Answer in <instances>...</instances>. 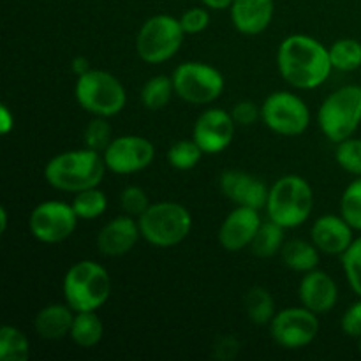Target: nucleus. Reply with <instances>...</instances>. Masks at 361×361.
<instances>
[{
	"instance_id": "a19ab883",
	"label": "nucleus",
	"mask_w": 361,
	"mask_h": 361,
	"mask_svg": "<svg viewBox=\"0 0 361 361\" xmlns=\"http://www.w3.org/2000/svg\"><path fill=\"white\" fill-rule=\"evenodd\" d=\"M71 69L76 76H81V74L88 73L90 71V62H88L87 56L80 55V56H74L73 62H71Z\"/></svg>"
},
{
	"instance_id": "423d86ee",
	"label": "nucleus",
	"mask_w": 361,
	"mask_h": 361,
	"mask_svg": "<svg viewBox=\"0 0 361 361\" xmlns=\"http://www.w3.org/2000/svg\"><path fill=\"white\" fill-rule=\"evenodd\" d=\"M74 95L85 111L104 118L118 115L127 104L126 87L108 71L90 69L78 76Z\"/></svg>"
},
{
	"instance_id": "72a5a7b5",
	"label": "nucleus",
	"mask_w": 361,
	"mask_h": 361,
	"mask_svg": "<svg viewBox=\"0 0 361 361\" xmlns=\"http://www.w3.org/2000/svg\"><path fill=\"white\" fill-rule=\"evenodd\" d=\"M342 267L349 286L361 298V236L353 240L349 249L342 254Z\"/></svg>"
},
{
	"instance_id": "7c9ffc66",
	"label": "nucleus",
	"mask_w": 361,
	"mask_h": 361,
	"mask_svg": "<svg viewBox=\"0 0 361 361\" xmlns=\"http://www.w3.org/2000/svg\"><path fill=\"white\" fill-rule=\"evenodd\" d=\"M83 141L85 147L102 154L113 141V129L108 118H104V116L92 118L83 130Z\"/></svg>"
},
{
	"instance_id": "f3484780",
	"label": "nucleus",
	"mask_w": 361,
	"mask_h": 361,
	"mask_svg": "<svg viewBox=\"0 0 361 361\" xmlns=\"http://www.w3.org/2000/svg\"><path fill=\"white\" fill-rule=\"evenodd\" d=\"M141 238L137 219L133 215H120L109 221L97 235L99 252L108 257H120L129 254Z\"/></svg>"
},
{
	"instance_id": "ddd939ff",
	"label": "nucleus",
	"mask_w": 361,
	"mask_h": 361,
	"mask_svg": "<svg viewBox=\"0 0 361 361\" xmlns=\"http://www.w3.org/2000/svg\"><path fill=\"white\" fill-rule=\"evenodd\" d=\"M108 171L116 175H134L154 162L155 147L150 140L136 134L113 137L109 147L102 152Z\"/></svg>"
},
{
	"instance_id": "58836bf2",
	"label": "nucleus",
	"mask_w": 361,
	"mask_h": 361,
	"mask_svg": "<svg viewBox=\"0 0 361 361\" xmlns=\"http://www.w3.org/2000/svg\"><path fill=\"white\" fill-rule=\"evenodd\" d=\"M240 351V344L235 337H221L215 344V356L221 360H233L236 356V353Z\"/></svg>"
},
{
	"instance_id": "c85d7f7f",
	"label": "nucleus",
	"mask_w": 361,
	"mask_h": 361,
	"mask_svg": "<svg viewBox=\"0 0 361 361\" xmlns=\"http://www.w3.org/2000/svg\"><path fill=\"white\" fill-rule=\"evenodd\" d=\"M330 60L334 69L356 71L361 67V42L356 39H338L330 46Z\"/></svg>"
},
{
	"instance_id": "20e7f679",
	"label": "nucleus",
	"mask_w": 361,
	"mask_h": 361,
	"mask_svg": "<svg viewBox=\"0 0 361 361\" xmlns=\"http://www.w3.org/2000/svg\"><path fill=\"white\" fill-rule=\"evenodd\" d=\"M314 208V190L303 176L286 175L270 187L268 219L284 229L298 228L309 221Z\"/></svg>"
},
{
	"instance_id": "473e14b6",
	"label": "nucleus",
	"mask_w": 361,
	"mask_h": 361,
	"mask_svg": "<svg viewBox=\"0 0 361 361\" xmlns=\"http://www.w3.org/2000/svg\"><path fill=\"white\" fill-rule=\"evenodd\" d=\"M335 161L344 171L361 176V140L348 137V140L337 143Z\"/></svg>"
},
{
	"instance_id": "b1692460",
	"label": "nucleus",
	"mask_w": 361,
	"mask_h": 361,
	"mask_svg": "<svg viewBox=\"0 0 361 361\" xmlns=\"http://www.w3.org/2000/svg\"><path fill=\"white\" fill-rule=\"evenodd\" d=\"M245 312L249 316V319L252 321L257 326H264V324H270L271 319L275 317V302L274 296L270 295V291L261 286H254L247 291L245 298Z\"/></svg>"
},
{
	"instance_id": "9b49d317",
	"label": "nucleus",
	"mask_w": 361,
	"mask_h": 361,
	"mask_svg": "<svg viewBox=\"0 0 361 361\" xmlns=\"http://www.w3.org/2000/svg\"><path fill=\"white\" fill-rule=\"evenodd\" d=\"M78 221L80 219L73 204L66 201L49 200L42 201L32 210L28 217V229L37 242L53 245V243H62L71 238Z\"/></svg>"
},
{
	"instance_id": "39448f33",
	"label": "nucleus",
	"mask_w": 361,
	"mask_h": 361,
	"mask_svg": "<svg viewBox=\"0 0 361 361\" xmlns=\"http://www.w3.org/2000/svg\"><path fill=\"white\" fill-rule=\"evenodd\" d=\"M141 238L159 249H168L182 243L192 229V215L183 204L175 201L152 203L141 217H137Z\"/></svg>"
},
{
	"instance_id": "cd10ccee",
	"label": "nucleus",
	"mask_w": 361,
	"mask_h": 361,
	"mask_svg": "<svg viewBox=\"0 0 361 361\" xmlns=\"http://www.w3.org/2000/svg\"><path fill=\"white\" fill-rule=\"evenodd\" d=\"M71 204H73L78 219H81V221H94V219H99L106 212L108 197H106V194L99 187H92V189L74 194V200Z\"/></svg>"
},
{
	"instance_id": "c9c22d12",
	"label": "nucleus",
	"mask_w": 361,
	"mask_h": 361,
	"mask_svg": "<svg viewBox=\"0 0 361 361\" xmlns=\"http://www.w3.org/2000/svg\"><path fill=\"white\" fill-rule=\"evenodd\" d=\"M185 34H201L210 25L208 7H190L178 18Z\"/></svg>"
},
{
	"instance_id": "aec40b11",
	"label": "nucleus",
	"mask_w": 361,
	"mask_h": 361,
	"mask_svg": "<svg viewBox=\"0 0 361 361\" xmlns=\"http://www.w3.org/2000/svg\"><path fill=\"white\" fill-rule=\"evenodd\" d=\"M274 11V0H233L229 7L233 27L243 35H257L267 30Z\"/></svg>"
},
{
	"instance_id": "5701e85b",
	"label": "nucleus",
	"mask_w": 361,
	"mask_h": 361,
	"mask_svg": "<svg viewBox=\"0 0 361 361\" xmlns=\"http://www.w3.org/2000/svg\"><path fill=\"white\" fill-rule=\"evenodd\" d=\"M69 337L78 348H95L104 337V324H102L97 312H76Z\"/></svg>"
},
{
	"instance_id": "4be33fe9",
	"label": "nucleus",
	"mask_w": 361,
	"mask_h": 361,
	"mask_svg": "<svg viewBox=\"0 0 361 361\" xmlns=\"http://www.w3.org/2000/svg\"><path fill=\"white\" fill-rule=\"evenodd\" d=\"M282 263L293 271L298 274H307L319 267V254L321 250L310 242L305 240H289L284 243L281 250Z\"/></svg>"
},
{
	"instance_id": "c03bdc74",
	"label": "nucleus",
	"mask_w": 361,
	"mask_h": 361,
	"mask_svg": "<svg viewBox=\"0 0 361 361\" xmlns=\"http://www.w3.org/2000/svg\"><path fill=\"white\" fill-rule=\"evenodd\" d=\"M358 349H360V355H361V338H360V345H358Z\"/></svg>"
},
{
	"instance_id": "dca6fc26",
	"label": "nucleus",
	"mask_w": 361,
	"mask_h": 361,
	"mask_svg": "<svg viewBox=\"0 0 361 361\" xmlns=\"http://www.w3.org/2000/svg\"><path fill=\"white\" fill-rule=\"evenodd\" d=\"M219 187H221V192L236 207H249L256 210L267 208L270 189L263 180L250 173L238 171V169L224 171L219 180Z\"/></svg>"
},
{
	"instance_id": "f8f14e48",
	"label": "nucleus",
	"mask_w": 361,
	"mask_h": 361,
	"mask_svg": "<svg viewBox=\"0 0 361 361\" xmlns=\"http://www.w3.org/2000/svg\"><path fill=\"white\" fill-rule=\"evenodd\" d=\"M271 338L282 349H303L316 341L319 334L317 314L307 307H289L275 314L270 323Z\"/></svg>"
},
{
	"instance_id": "4468645a",
	"label": "nucleus",
	"mask_w": 361,
	"mask_h": 361,
	"mask_svg": "<svg viewBox=\"0 0 361 361\" xmlns=\"http://www.w3.org/2000/svg\"><path fill=\"white\" fill-rule=\"evenodd\" d=\"M236 122L231 113L221 108H210L197 116L192 127V140L203 154H221L235 137Z\"/></svg>"
},
{
	"instance_id": "ea45409f",
	"label": "nucleus",
	"mask_w": 361,
	"mask_h": 361,
	"mask_svg": "<svg viewBox=\"0 0 361 361\" xmlns=\"http://www.w3.org/2000/svg\"><path fill=\"white\" fill-rule=\"evenodd\" d=\"M14 129V115L6 104L0 106V133L9 134Z\"/></svg>"
},
{
	"instance_id": "412c9836",
	"label": "nucleus",
	"mask_w": 361,
	"mask_h": 361,
	"mask_svg": "<svg viewBox=\"0 0 361 361\" xmlns=\"http://www.w3.org/2000/svg\"><path fill=\"white\" fill-rule=\"evenodd\" d=\"M76 312L67 303H49L34 319V330L44 341H62L69 337Z\"/></svg>"
},
{
	"instance_id": "6e6552de",
	"label": "nucleus",
	"mask_w": 361,
	"mask_h": 361,
	"mask_svg": "<svg viewBox=\"0 0 361 361\" xmlns=\"http://www.w3.org/2000/svg\"><path fill=\"white\" fill-rule=\"evenodd\" d=\"M185 39L180 20L169 14H155L141 25L136 35V51L143 62L164 63L180 51Z\"/></svg>"
},
{
	"instance_id": "f257e3e1",
	"label": "nucleus",
	"mask_w": 361,
	"mask_h": 361,
	"mask_svg": "<svg viewBox=\"0 0 361 361\" xmlns=\"http://www.w3.org/2000/svg\"><path fill=\"white\" fill-rule=\"evenodd\" d=\"M277 67L282 80L298 90H314L330 76V48L305 34H293L281 42Z\"/></svg>"
},
{
	"instance_id": "a878e982",
	"label": "nucleus",
	"mask_w": 361,
	"mask_h": 361,
	"mask_svg": "<svg viewBox=\"0 0 361 361\" xmlns=\"http://www.w3.org/2000/svg\"><path fill=\"white\" fill-rule=\"evenodd\" d=\"M30 356V341L20 328L4 324L0 328V360L27 361Z\"/></svg>"
},
{
	"instance_id": "f03ea898",
	"label": "nucleus",
	"mask_w": 361,
	"mask_h": 361,
	"mask_svg": "<svg viewBox=\"0 0 361 361\" xmlns=\"http://www.w3.org/2000/svg\"><path fill=\"white\" fill-rule=\"evenodd\" d=\"M106 162L102 154L83 148V150L62 152L48 161L44 168V178L53 189L62 192H81V190L99 187L106 173Z\"/></svg>"
},
{
	"instance_id": "bb28decb",
	"label": "nucleus",
	"mask_w": 361,
	"mask_h": 361,
	"mask_svg": "<svg viewBox=\"0 0 361 361\" xmlns=\"http://www.w3.org/2000/svg\"><path fill=\"white\" fill-rule=\"evenodd\" d=\"M284 243V228L268 219V222H263L257 229L256 238L250 243V250L257 257H271L281 252Z\"/></svg>"
},
{
	"instance_id": "7ed1b4c3",
	"label": "nucleus",
	"mask_w": 361,
	"mask_h": 361,
	"mask_svg": "<svg viewBox=\"0 0 361 361\" xmlns=\"http://www.w3.org/2000/svg\"><path fill=\"white\" fill-rule=\"evenodd\" d=\"M62 291L74 312H97L111 296V277L95 261H78L63 275Z\"/></svg>"
},
{
	"instance_id": "2eb2a0df",
	"label": "nucleus",
	"mask_w": 361,
	"mask_h": 361,
	"mask_svg": "<svg viewBox=\"0 0 361 361\" xmlns=\"http://www.w3.org/2000/svg\"><path fill=\"white\" fill-rule=\"evenodd\" d=\"M261 224L263 221L259 217V210L249 207H236L235 210L229 212V215L219 228V243L228 252H240V250L250 247Z\"/></svg>"
},
{
	"instance_id": "e433bc0d",
	"label": "nucleus",
	"mask_w": 361,
	"mask_h": 361,
	"mask_svg": "<svg viewBox=\"0 0 361 361\" xmlns=\"http://www.w3.org/2000/svg\"><path fill=\"white\" fill-rule=\"evenodd\" d=\"M231 116L240 127H249L261 118V108L252 101H240L233 106Z\"/></svg>"
},
{
	"instance_id": "393cba45",
	"label": "nucleus",
	"mask_w": 361,
	"mask_h": 361,
	"mask_svg": "<svg viewBox=\"0 0 361 361\" xmlns=\"http://www.w3.org/2000/svg\"><path fill=\"white\" fill-rule=\"evenodd\" d=\"M175 94V85H173V78L166 76V74H157L152 76L147 83L141 88V102L150 111H161Z\"/></svg>"
},
{
	"instance_id": "c756f323",
	"label": "nucleus",
	"mask_w": 361,
	"mask_h": 361,
	"mask_svg": "<svg viewBox=\"0 0 361 361\" xmlns=\"http://www.w3.org/2000/svg\"><path fill=\"white\" fill-rule=\"evenodd\" d=\"M203 150L197 147L194 140H180L173 143L168 150V162L171 168L178 169V171H189L197 166L201 161Z\"/></svg>"
},
{
	"instance_id": "37998d69",
	"label": "nucleus",
	"mask_w": 361,
	"mask_h": 361,
	"mask_svg": "<svg viewBox=\"0 0 361 361\" xmlns=\"http://www.w3.org/2000/svg\"><path fill=\"white\" fill-rule=\"evenodd\" d=\"M7 222H9V217H7V208L2 207L0 208V231L2 233L7 231Z\"/></svg>"
},
{
	"instance_id": "9d476101",
	"label": "nucleus",
	"mask_w": 361,
	"mask_h": 361,
	"mask_svg": "<svg viewBox=\"0 0 361 361\" xmlns=\"http://www.w3.org/2000/svg\"><path fill=\"white\" fill-rule=\"evenodd\" d=\"M261 120L281 136H302L310 126V109L302 97L279 90L268 95L261 104Z\"/></svg>"
},
{
	"instance_id": "2f4dec72",
	"label": "nucleus",
	"mask_w": 361,
	"mask_h": 361,
	"mask_svg": "<svg viewBox=\"0 0 361 361\" xmlns=\"http://www.w3.org/2000/svg\"><path fill=\"white\" fill-rule=\"evenodd\" d=\"M341 215L355 231H361V176L345 187L341 197Z\"/></svg>"
},
{
	"instance_id": "f704fd0d",
	"label": "nucleus",
	"mask_w": 361,
	"mask_h": 361,
	"mask_svg": "<svg viewBox=\"0 0 361 361\" xmlns=\"http://www.w3.org/2000/svg\"><path fill=\"white\" fill-rule=\"evenodd\" d=\"M150 204L147 192L137 185L126 187L120 194V207L127 215H133V217H141Z\"/></svg>"
},
{
	"instance_id": "79ce46f5",
	"label": "nucleus",
	"mask_w": 361,
	"mask_h": 361,
	"mask_svg": "<svg viewBox=\"0 0 361 361\" xmlns=\"http://www.w3.org/2000/svg\"><path fill=\"white\" fill-rule=\"evenodd\" d=\"M204 4V7L208 9H214V11H222V9H228L231 7L233 0H201Z\"/></svg>"
},
{
	"instance_id": "1a4fd4ad",
	"label": "nucleus",
	"mask_w": 361,
	"mask_h": 361,
	"mask_svg": "<svg viewBox=\"0 0 361 361\" xmlns=\"http://www.w3.org/2000/svg\"><path fill=\"white\" fill-rule=\"evenodd\" d=\"M175 94L189 104H212L222 95L226 80L217 67L204 62H183L173 73Z\"/></svg>"
},
{
	"instance_id": "0eeeda50",
	"label": "nucleus",
	"mask_w": 361,
	"mask_h": 361,
	"mask_svg": "<svg viewBox=\"0 0 361 361\" xmlns=\"http://www.w3.org/2000/svg\"><path fill=\"white\" fill-rule=\"evenodd\" d=\"M317 123L331 143L353 137L361 123L360 85H345L331 92L317 111Z\"/></svg>"
},
{
	"instance_id": "a211bd4d",
	"label": "nucleus",
	"mask_w": 361,
	"mask_h": 361,
	"mask_svg": "<svg viewBox=\"0 0 361 361\" xmlns=\"http://www.w3.org/2000/svg\"><path fill=\"white\" fill-rule=\"evenodd\" d=\"M355 229L342 215H321L310 229V240L314 245L328 256H342L353 243Z\"/></svg>"
},
{
	"instance_id": "6ab92c4d",
	"label": "nucleus",
	"mask_w": 361,
	"mask_h": 361,
	"mask_svg": "<svg viewBox=\"0 0 361 361\" xmlns=\"http://www.w3.org/2000/svg\"><path fill=\"white\" fill-rule=\"evenodd\" d=\"M300 302L309 310L319 314H326L337 305L338 288L330 274L323 270H312L303 274L298 288Z\"/></svg>"
},
{
	"instance_id": "4c0bfd02",
	"label": "nucleus",
	"mask_w": 361,
	"mask_h": 361,
	"mask_svg": "<svg viewBox=\"0 0 361 361\" xmlns=\"http://www.w3.org/2000/svg\"><path fill=\"white\" fill-rule=\"evenodd\" d=\"M341 328L348 337L361 338V300L345 310L341 319Z\"/></svg>"
}]
</instances>
